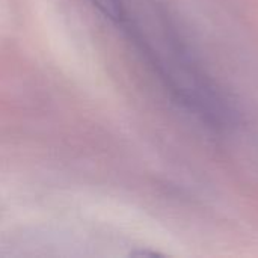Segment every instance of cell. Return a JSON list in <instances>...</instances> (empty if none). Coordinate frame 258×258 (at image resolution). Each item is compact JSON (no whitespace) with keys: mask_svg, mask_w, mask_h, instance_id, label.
<instances>
[{"mask_svg":"<svg viewBox=\"0 0 258 258\" xmlns=\"http://www.w3.org/2000/svg\"><path fill=\"white\" fill-rule=\"evenodd\" d=\"M91 2L107 18L115 20V21L121 20V17H122V5H121V0H91Z\"/></svg>","mask_w":258,"mask_h":258,"instance_id":"1","label":"cell"}]
</instances>
